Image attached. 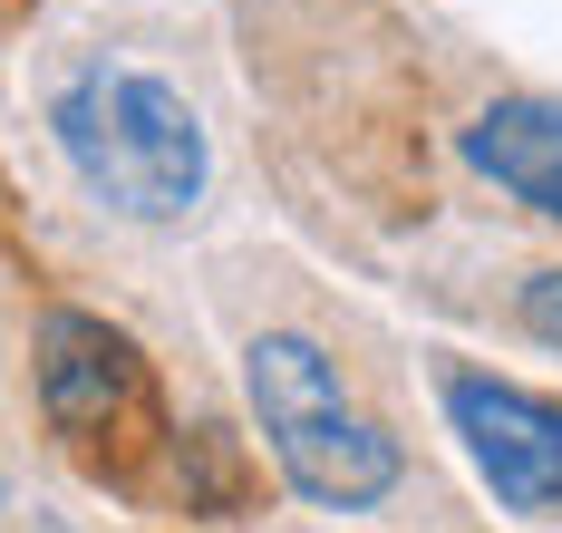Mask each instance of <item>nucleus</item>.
<instances>
[{"label": "nucleus", "mask_w": 562, "mask_h": 533, "mask_svg": "<svg viewBox=\"0 0 562 533\" xmlns=\"http://www.w3.org/2000/svg\"><path fill=\"white\" fill-rule=\"evenodd\" d=\"M49 126L98 204L136 214V224L194 214V194H204V126H194V107L166 78H146V68H78L58 88Z\"/></svg>", "instance_id": "f257e3e1"}, {"label": "nucleus", "mask_w": 562, "mask_h": 533, "mask_svg": "<svg viewBox=\"0 0 562 533\" xmlns=\"http://www.w3.org/2000/svg\"><path fill=\"white\" fill-rule=\"evenodd\" d=\"M243 378H252V417H262V436H272L281 475H291L311 504H339V514H349V504H379L397 475H407L397 436L339 388V368L311 350V340H291V330L252 340V350H243Z\"/></svg>", "instance_id": "f03ea898"}, {"label": "nucleus", "mask_w": 562, "mask_h": 533, "mask_svg": "<svg viewBox=\"0 0 562 533\" xmlns=\"http://www.w3.org/2000/svg\"><path fill=\"white\" fill-rule=\"evenodd\" d=\"M40 408H49V427L88 466H108V475H116V446L136 427H156L146 359L126 350L108 320H88V310H49V330H40Z\"/></svg>", "instance_id": "7ed1b4c3"}, {"label": "nucleus", "mask_w": 562, "mask_h": 533, "mask_svg": "<svg viewBox=\"0 0 562 533\" xmlns=\"http://www.w3.org/2000/svg\"><path fill=\"white\" fill-rule=\"evenodd\" d=\"M447 417L465 436L475 475L514 514H562V398H533L485 368H447Z\"/></svg>", "instance_id": "20e7f679"}, {"label": "nucleus", "mask_w": 562, "mask_h": 533, "mask_svg": "<svg viewBox=\"0 0 562 533\" xmlns=\"http://www.w3.org/2000/svg\"><path fill=\"white\" fill-rule=\"evenodd\" d=\"M465 156H475V175L505 184L514 204L562 224V98H495L465 126Z\"/></svg>", "instance_id": "39448f33"}, {"label": "nucleus", "mask_w": 562, "mask_h": 533, "mask_svg": "<svg viewBox=\"0 0 562 533\" xmlns=\"http://www.w3.org/2000/svg\"><path fill=\"white\" fill-rule=\"evenodd\" d=\"M524 330L562 350V272H533V282H524Z\"/></svg>", "instance_id": "423d86ee"}]
</instances>
